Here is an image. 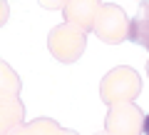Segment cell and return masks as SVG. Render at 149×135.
I'll return each instance as SVG.
<instances>
[{
	"instance_id": "277c9868",
	"label": "cell",
	"mask_w": 149,
	"mask_h": 135,
	"mask_svg": "<svg viewBox=\"0 0 149 135\" xmlns=\"http://www.w3.org/2000/svg\"><path fill=\"white\" fill-rule=\"evenodd\" d=\"M142 118L134 105H119L112 108L107 115V133L109 135H139L142 133Z\"/></svg>"
},
{
	"instance_id": "3957f363",
	"label": "cell",
	"mask_w": 149,
	"mask_h": 135,
	"mask_svg": "<svg viewBox=\"0 0 149 135\" xmlns=\"http://www.w3.org/2000/svg\"><path fill=\"white\" fill-rule=\"evenodd\" d=\"M50 50L62 63H74L85 50V30H74L72 25L55 28L50 35Z\"/></svg>"
},
{
	"instance_id": "6da1fadb",
	"label": "cell",
	"mask_w": 149,
	"mask_h": 135,
	"mask_svg": "<svg viewBox=\"0 0 149 135\" xmlns=\"http://www.w3.org/2000/svg\"><path fill=\"white\" fill-rule=\"evenodd\" d=\"M142 83H139V75L132 70V68H117L112 70L109 75L102 83V100L104 103H117V100H132L139 93Z\"/></svg>"
},
{
	"instance_id": "52a82bcc",
	"label": "cell",
	"mask_w": 149,
	"mask_h": 135,
	"mask_svg": "<svg viewBox=\"0 0 149 135\" xmlns=\"http://www.w3.org/2000/svg\"><path fill=\"white\" fill-rule=\"evenodd\" d=\"M147 73H149V65H147Z\"/></svg>"
},
{
	"instance_id": "7a4b0ae2",
	"label": "cell",
	"mask_w": 149,
	"mask_h": 135,
	"mask_svg": "<svg viewBox=\"0 0 149 135\" xmlns=\"http://www.w3.org/2000/svg\"><path fill=\"white\" fill-rule=\"evenodd\" d=\"M124 10L117 5H102L97 10L95 33L104 43H122L129 38V23L124 20Z\"/></svg>"
},
{
	"instance_id": "5b68a950",
	"label": "cell",
	"mask_w": 149,
	"mask_h": 135,
	"mask_svg": "<svg viewBox=\"0 0 149 135\" xmlns=\"http://www.w3.org/2000/svg\"><path fill=\"white\" fill-rule=\"evenodd\" d=\"M134 45H142L144 50H149V0L139 3L137 15L129 20V38Z\"/></svg>"
},
{
	"instance_id": "8992f818",
	"label": "cell",
	"mask_w": 149,
	"mask_h": 135,
	"mask_svg": "<svg viewBox=\"0 0 149 135\" xmlns=\"http://www.w3.org/2000/svg\"><path fill=\"white\" fill-rule=\"evenodd\" d=\"M142 133H144V135H149V113L142 118Z\"/></svg>"
}]
</instances>
